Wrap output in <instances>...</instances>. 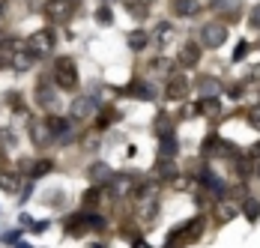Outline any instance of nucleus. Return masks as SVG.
Masks as SVG:
<instances>
[{
    "instance_id": "obj_1",
    "label": "nucleus",
    "mask_w": 260,
    "mask_h": 248,
    "mask_svg": "<svg viewBox=\"0 0 260 248\" xmlns=\"http://www.w3.org/2000/svg\"><path fill=\"white\" fill-rule=\"evenodd\" d=\"M54 84L66 93H72L78 87V66L72 57H57L54 60Z\"/></svg>"
},
{
    "instance_id": "obj_2",
    "label": "nucleus",
    "mask_w": 260,
    "mask_h": 248,
    "mask_svg": "<svg viewBox=\"0 0 260 248\" xmlns=\"http://www.w3.org/2000/svg\"><path fill=\"white\" fill-rule=\"evenodd\" d=\"M24 48L36 57V60H48L54 51V33L45 27V30H36V33H30L24 42Z\"/></svg>"
},
{
    "instance_id": "obj_3",
    "label": "nucleus",
    "mask_w": 260,
    "mask_h": 248,
    "mask_svg": "<svg viewBox=\"0 0 260 248\" xmlns=\"http://www.w3.org/2000/svg\"><path fill=\"white\" fill-rule=\"evenodd\" d=\"M99 105H102V96L96 90L93 93H84V96H75L72 105H69V120H90Z\"/></svg>"
},
{
    "instance_id": "obj_4",
    "label": "nucleus",
    "mask_w": 260,
    "mask_h": 248,
    "mask_svg": "<svg viewBox=\"0 0 260 248\" xmlns=\"http://www.w3.org/2000/svg\"><path fill=\"white\" fill-rule=\"evenodd\" d=\"M75 6H78V0H48V3H45V18H48L51 24H63V21L72 18Z\"/></svg>"
},
{
    "instance_id": "obj_5",
    "label": "nucleus",
    "mask_w": 260,
    "mask_h": 248,
    "mask_svg": "<svg viewBox=\"0 0 260 248\" xmlns=\"http://www.w3.org/2000/svg\"><path fill=\"white\" fill-rule=\"evenodd\" d=\"M224 39H228V24H221V21H209L201 30V45L204 48H221Z\"/></svg>"
},
{
    "instance_id": "obj_6",
    "label": "nucleus",
    "mask_w": 260,
    "mask_h": 248,
    "mask_svg": "<svg viewBox=\"0 0 260 248\" xmlns=\"http://www.w3.org/2000/svg\"><path fill=\"white\" fill-rule=\"evenodd\" d=\"M188 96V78L185 75H171L165 81V99L168 102H185Z\"/></svg>"
},
{
    "instance_id": "obj_7",
    "label": "nucleus",
    "mask_w": 260,
    "mask_h": 248,
    "mask_svg": "<svg viewBox=\"0 0 260 248\" xmlns=\"http://www.w3.org/2000/svg\"><path fill=\"white\" fill-rule=\"evenodd\" d=\"M201 54H204V45L201 42H182L180 54H177V63H180L182 69H194L198 63H201Z\"/></svg>"
},
{
    "instance_id": "obj_8",
    "label": "nucleus",
    "mask_w": 260,
    "mask_h": 248,
    "mask_svg": "<svg viewBox=\"0 0 260 248\" xmlns=\"http://www.w3.org/2000/svg\"><path fill=\"white\" fill-rule=\"evenodd\" d=\"M30 141L36 147H48L54 141V135H51V129H48L45 120H30Z\"/></svg>"
},
{
    "instance_id": "obj_9",
    "label": "nucleus",
    "mask_w": 260,
    "mask_h": 248,
    "mask_svg": "<svg viewBox=\"0 0 260 248\" xmlns=\"http://www.w3.org/2000/svg\"><path fill=\"white\" fill-rule=\"evenodd\" d=\"M57 102H60V99H57V90H54L45 78H42V81H39V87H36V105L48 111V108H57Z\"/></svg>"
},
{
    "instance_id": "obj_10",
    "label": "nucleus",
    "mask_w": 260,
    "mask_h": 248,
    "mask_svg": "<svg viewBox=\"0 0 260 248\" xmlns=\"http://www.w3.org/2000/svg\"><path fill=\"white\" fill-rule=\"evenodd\" d=\"M201 182H204V189H207V192H212V195H215V198H224V192H228V189H224V182H221V179H218V176L212 174V168H201Z\"/></svg>"
},
{
    "instance_id": "obj_11",
    "label": "nucleus",
    "mask_w": 260,
    "mask_h": 248,
    "mask_svg": "<svg viewBox=\"0 0 260 248\" xmlns=\"http://www.w3.org/2000/svg\"><path fill=\"white\" fill-rule=\"evenodd\" d=\"M33 63H36V57H33L27 48H18V51H12V54H9V66H12L15 72H27Z\"/></svg>"
},
{
    "instance_id": "obj_12",
    "label": "nucleus",
    "mask_w": 260,
    "mask_h": 248,
    "mask_svg": "<svg viewBox=\"0 0 260 248\" xmlns=\"http://www.w3.org/2000/svg\"><path fill=\"white\" fill-rule=\"evenodd\" d=\"M123 93H126V96H132V99H144V102L156 99V96H153V87H150V84H144V81H132Z\"/></svg>"
},
{
    "instance_id": "obj_13",
    "label": "nucleus",
    "mask_w": 260,
    "mask_h": 248,
    "mask_svg": "<svg viewBox=\"0 0 260 248\" xmlns=\"http://www.w3.org/2000/svg\"><path fill=\"white\" fill-rule=\"evenodd\" d=\"M158 138H161V144H158V156H161V159H174V156H177V135H174V132H165V135H158Z\"/></svg>"
},
{
    "instance_id": "obj_14",
    "label": "nucleus",
    "mask_w": 260,
    "mask_h": 248,
    "mask_svg": "<svg viewBox=\"0 0 260 248\" xmlns=\"http://www.w3.org/2000/svg\"><path fill=\"white\" fill-rule=\"evenodd\" d=\"M174 66H177V63H174L171 57H156V60H150V66H147V69H150L153 75H161V78H171V72H174Z\"/></svg>"
},
{
    "instance_id": "obj_15",
    "label": "nucleus",
    "mask_w": 260,
    "mask_h": 248,
    "mask_svg": "<svg viewBox=\"0 0 260 248\" xmlns=\"http://www.w3.org/2000/svg\"><path fill=\"white\" fill-rule=\"evenodd\" d=\"M174 12H177L180 18H191V15L201 12V3H198V0H174Z\"/></svg>"
},
{
    "instance_id": "obj_16",
    "label": "nucleus",
    "mask_w": 260,
    "mask_h": 248,
    "mask_svg": "<svg viewBox=\"0 0 260 248\" xmlns=\"http://www.w3.org/2000/svg\"><path fill=\"white\" fill-rule=\"evenodd\" d=\"M126 42H129L132 51H144L150 45V36H147V30L144 27H138V30H132L129 36H126Z\"/></svg>"
},
{
    "instance_id": "obj_17",
    "label": "nucleus",
    "mask_w": 260,
    "mask_h": 248,
    "mask_svg": "<svg viewBox=\"0 0 260 248\" xmlns=\"http://www.w3.org/2000/svg\"><path fill=\"white\" fill-rule=\"evenodd\" d=\"M198 114H204V117H218L221 114V105L215 96H207V99L198 102Z\"/></svg>"
},
{
    "instance_id": "obj_18",
    "label": "nucleus",
    "mask_w": 260,
    "mask_h": 248,
    "mask_svg": "<svg viewBox=\"0 0 260 248\" xmlns=\"http://www.w3.org/2000/svg\"><path fill=\"white\" fill-rule=\"evenodd\" d=\"M87 174H90V179H93V182L99 185V182H108V179H111V168H108L105 162H93Z\"/></svg>"
},
{
    "instance_id": "obj_19",
    "label": "nucleus",
    "mask_w": 260,
    "mask_h": 248,
    "mask_svg": "<svg viewBox=\"0 0 260 248\" xmlns=\"http://www.w3.org/2000/svg\"><path fill=\"white\" fill-rule=\"evenodd\" d=\"M129 192H135V179H132L129 174L117 176V179H114V195L123 198V195H129Z\"/></svg>"
},
{
    "instance_id": "obj_20",
    "label": "nucleus",
    "mask_w": 260,
    "mask_h": 248,
    "mask_svg": "<svg viewBox=\"0 0 260 248\" xmlns=\"http://www.w3.org/2000/svg\"><path fill=\"white\" fill-rule=\"evenodd\" d=\"M174 39V27L168 24H158V30H156V42H158V48H168V42Z\"/></svg>"
},
{
    "instance_id": "obj_21",
    "label": "nucleus",
    "mask_w": 260,
    "mask_h": 248,
    "mask_svg": "<svg viewBox=\"0 0 260 248\" xmlns=\"http://www.w3.org/2000/svg\"><path fill=\"white\" fill-rule=\"evenodd\" d=\"M242 212H245V219L248 222H257L260 219V203L251 198H242Z\"/></svg>"
},
{
    "instance_id": "obj_22",
    "label": "nucleus",
    "mask_w": 260,
    "mask_h": 248,
    "mask_svg": "<svg viewBox=\"0 0 260 248\" xmlns=\"http://www.w3.org/2000/svg\"><path fill=\"white\" fill-rule=\"evenodd\" d=\"M198 90H201V99H207V96H218V81H215V78H204V81L198 84Z\"/></svg>"
},
{
    "instance_id": "obj_23",
    "label": "nucleus",
    "mask_w": 260,
    "mask_h": 248,
    "mask_svg": "<svg viewBox=\"0 0 260 248\" xmlns=\"http://www.w3.org/2000/svg\"><path fill=\"white\" fill-rule=\"evenodd\" d=\"M54 171V162L51 159H39L33 168H30V176H45V174H51Z\"/></svg>"
},
{
    "instance_id": "obj_24",
    "label": "nucleus",
    "mask_w": 260,
    "mask_h": 248,
    "mask_svg": "<svg viewBox=\"0 0 260 248\" xmlns=\"http://www.w3.org/2000/svg\"><path fill=\"white\" fill-rule=\"evenodd\" d=\"M126 6H129V12L135 15V18H138V21H144V18L150 15V6H147V3H138V0H129Z\"/></svg>"
},
{
    "instance_id": "obj_25",
    "label": "nucleus",
    "mask_w": 260,
    "mask_h": 248,
    "mask_svg": "<svg viewBox=\"0 0 260 248\" xmlns=\"http://www.w3.org/2000/svg\"><path fill=\"white\" fill-rule=\"evenodd\" d=\"M158 176H168V179H174V176H177V165H174V159H168V162H165V159H158Z\"/></svg>"
},
{
    "instance_id": "obj_26",
    "label": "nucleus",
    "mask_w": 260,
    "mask_h": 248,
    "mask_svg": "<svg viewBox=\"0 0 260 248\" xmlns=\"http://www.w3.org/2000/svg\"><path fill=\"white\" fill-rule=\"evenodd\" d=\"M0 189H3V192H18V176L15 174H0Z\"/></svg>"
},
{
    "instance_id": "obj_27",
    "label": "nucleus",
    "mask_w": 260,
    "mask_h": 248,
    "mask_svg": "<svg viewBox=\"0 0 260 248\" xmlns=\"http://www.w3.org/2000/svg\"><path fill=\"white\" fill-rule=\"evenodd\" d=\"M84 219H87V227H90V230H102L105 227V219L99 212H84Z\"/></svg>"
},
{
    "instance_id": "obj_28",
    "label": "nucleus",
    "mask_w": 260,
    "mask_h": 248,
    "mask_svg": "<svg viewBox=\"0 0 260 248\" xmlns=\"http://www.w3.org/2000/svg\"><path fill=\"white\" fill-rule=\"evenodd\" d=\"M248 51H251V45L239 39V42H236V48H234V63H239V60H245V57H248Z\"/></svg>"
},
{
    "instance_id": "obj_29",
    "label": "nucleus",
    "mask_w": 260,
    "mask_h": 248,
    "mask_svg": "<svg viewBox=\"0 0 260 248\" xmlns=\"http://www.w3.org/2000/svg\"><path fill=\"white\" fill-rule=\"evenodd\" d=\"M99 200H102V189H99V185H93V189L84 195V206H93V203H99Z\"/></svg>"
},
{
    "instance_id": "obj_30",
    "label": "nucleus",
    "mask_w": 260,
    "mask_h": 248,
    "mask_svg": "<svg viewBox=\"0 0 260 248\" xmlns=\"http://www.w3.org/2000/svg\"><path fill=\"white\" fill-rule=\"evenodd\" d=\"M239 209L236 203H221V209H218V215H221V222H231L234 219V212Z\"/></svg>"
},
{
    "instance_id": "obj_31",
    "label": "nucleus",
    "mask_w": 260,
    "mask_h": 248,
    "mask_svg": "<svg viewBox=\"0 0 260 248\" xmlns=\"http://www.w3.org/2000/svg\"><path fill=\"white\" fill-rule=\"evenodd\" d=\"M156 120H158V123H156V132H158V135L171 132V117H168V114H158Z\"/></svg>"
},
{
    "instance_id": "obj_32",
    "label": "nucleus",
    "mask_w": 260,
    "mask_h": 248,
    "mask_svg": "<svg viewBox=\"0 0 260 248\" xmlns=\"http://www.w3.org/2000/svg\"><path fill=\"white\" fill-rule=\"evenodd\" d=\"M96 18H99L102 24H111V21H114V12H111L108 6H99V9H96Z\"/></svg>"
},
{
    "instance_id": "obj_33",
    "label": "nucleus",
    "mask_w": 260,
    "mask_h": 248,
    "mask_svg": "<svg viewBox=\"0 0 260 248\" xmlns=\"http://www.w3.org/2000/svg\"><path fill=\"white\" fill-rule=\"evenodd\" d=\"M248 24L254 27V30H260V3L251 9V15H248Z\"/></svg>"
},
{
    "instance_id": "obj_34",
    "label": "nucleus",
    "mask_w": 260,
    "mask_h": 248,
    "mask_svg": "<svg viewBox=\"0 0 260 248\" xmlns=\"http://www.w3.org/2000/svg\"><path fill=\"white\" fill-rule=\"evenodd\" d=\"M236 0H212V9H234Z\"/></svg>"
},
{
    "instance_id": "obj_35",
    "label": "nucleus",
    "mask_w": 260,
    "mask_h": 248,
    "mask_svg": "<svg viewBox=\"0 0 260 248\" xmlns=\"http://www.w3.org/2000/svg\"><path fill=\"white\" fill-rule=\"evenodd\" d=\"M236 176H248V171H251V165H248V162H236Z\"/></svg>"
},
{
    "instance_id": "obj_36",
    "label": "nucleus",
    "mask_w": 260,
    "mask_h": 248,
    "mask_svg": "<svg viewBox=\"0 0 260 248\" xmlns=\"http://www.w3.org/2000/svg\"><path fill=\"white\" fill-rule=\"evenodd\" d=\"M248 81H260V63H254V66L248 69Z\"/></svg>"
},
{
    "instance_id": "obj_37",
    "label": "nucleus",
    "mask_w": 260,
    "mask_h": 248,
    "mask_svg": "<svg viewBox=\"0 0 260 248\" xmlns=\"http://www.w3.org/2000/svg\"><path fill=\"white\" fill-rule=\"evenodd\" d=\"M251 126L260 129V108H257V111H251Z\"/></svg>"
},
{
    "instance_id": "obj_38",
    "label": "nucleus",
    "mask_w": 260,
    "mask_h": 248,
    "mask_svg": "<svg viewBox=\"0 0 260 248\" xmlns=\"http://www.w3.org/2000/svg\"><path fill=\"white\" fill-rule=\"evenodd\" d=\"M231 96H234V99H242V87H239V84H236V87H231Z\"/></svg>"
},
{
    "instance_id": "obj_39",
    "label": "nucleus",
    "mask_w": 260,
    "mask_h": 248,
    "mask_svg": "<svg viewBox=\"0 0 260 248\" xmlns=\"http://www.w3.org/2000/svg\"><path fill=\"white\" fill-rule=\"evenodd\" d=\"M135 248H150L147 242H135Z\"/></svg>"
},
{
    "instance_id": "obj_40",
    "label": "nucleus",
    "mask_w": 260,
    "mask_h": 248,
    "mask_svg": "<svg viewBox=\"0 0 260 248\" xmlns=\"http://www.w3.org/2000/svg\"><path fill=\"white\" fill-rule=\"evenodd\" d=\"M254 168H257V171H254V174H257V179H260V162H257V165H254Z\"/></svg>"
},
{
    "instance_id": "obj_41",
    "label": "nucleus",
    "mask_w": 260,
    "mask_h": 248,
    "mask_svg": "<svg viewBox=\"0 0 260 248\" xmlns=\"http://www.w3.org/2000/svg\"><path fill=\"white\" fill-rule=\"evenodd\" d=\"M18 248H30V245H27V242H21V245H18Z\"/></svg>"
},
{
    "instance_id": "obj_42",
    "label": "nucleus",
    "mask_w": 260,
    "mask_h": 248,
    "mask_svg": "<svg viewBox=\"0 0 260 248\" xmlns=\"http://www.w3.org/2000/svg\"><path fill=\"white\" fill-rule=\"evenodd\" d=\"M90 248H102V245H90Z\"/></svg>"
},
{
    "instance_id": "obj_43",
    "label": "nucleus",
    "mask_w": 260,
    "mask_h": 248,
    "mask_svg": "<svg viewBox=\"0 0 260 248\" xmlns=\"http://www.w3.org/2000/svg\"><path fill=\"white\" fill-rule=\"evenodd\" d=\"M105 3H114V0H105Z\"/></svg>"
},
{
    "instance_id": "obj_44",
    "label": "nucleus",
    "mask_w": 260,
    "mask_h": 248,
    "mask_svg": "<svg viewBox=\"0 0 260 248\" xmlns=\"http://www.w3.org/2000/svg\"><path fill=\"white\" fill-rule=\"evenodd\" d=\"M257 48H260V45H257Z\"/></svg>"
}]
</instances>
